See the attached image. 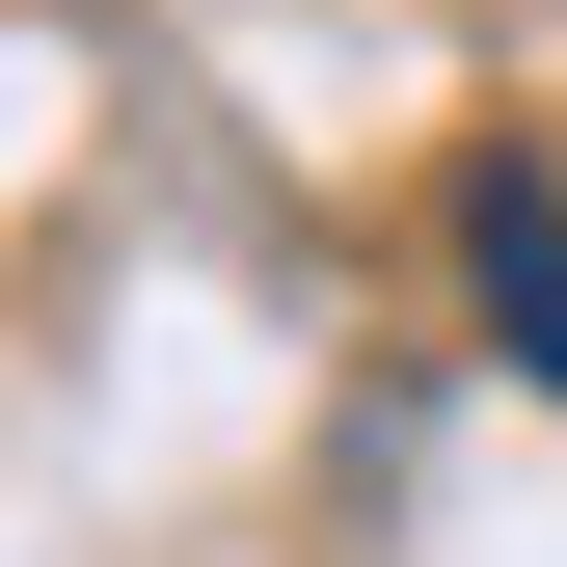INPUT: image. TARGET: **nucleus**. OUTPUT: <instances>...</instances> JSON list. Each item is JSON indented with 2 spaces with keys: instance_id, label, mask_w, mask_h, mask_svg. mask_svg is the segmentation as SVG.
Wrapping results in <instances>:
<instances>
[{
  "instance_id": "f257e3e1",
  "label": "nucleus",
  "mask_w": 567,
  "mask_h": 567,
  "mask_svg": "<svg viewBox=\"0 0 567 567\" xmlns=\"http://www.w3.org/2000/svg\"><path fill=\"white\" fill-rule=\"evenodd\" d=\"M460 298H486V351L567 405V189H540V163H460Z\"/></svg>"
}]
</instances>
